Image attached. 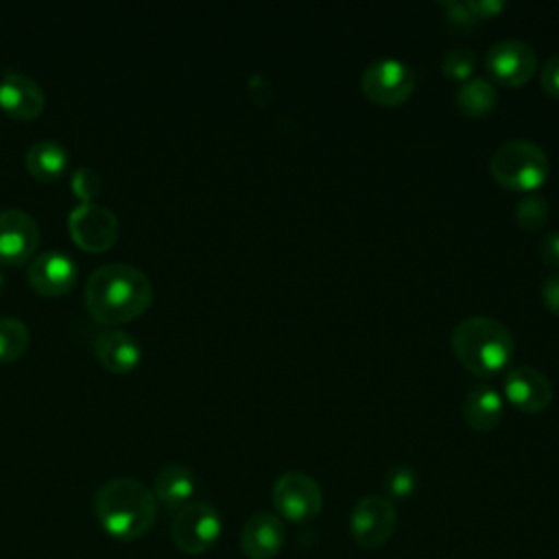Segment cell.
<instances>
[{
  "label": "cell",
  "instance_id": "cell-16",
  "mask_svg": "<svg viewBox=\"0 0 559 559\" xmlns=\"http://www.w3.org/2000/svg\"><path fill=\"white\" fill-rule=\"evenodd\" d=\"M94 356L111 373H129L142 360L140 343L124 330L105 328L94 338Z\"/></svg>",
  "mask_w": 559,
  "mask_h": 559
},
{
  "label": "cell",
  "instance_id": "cell-8",
  "mask_svg": "<svg viewBox=\"0 0 559 559\" xmlns=\"http://www.w3.org/2000/svg\"><path fill=\"white\" fill-rule=\"evenodd\" d=\"M397 526V511L386 496H365L360 498L349 515V535L352 539L365 548L384 546Z\"/></svg>",
  "mask_w": 559,
  "mask_h": 559
},
{
  "label": "cell",
  "instance_id": "cell-23",
  "mask_svg": "<svg viewBox=\"0 0 559 559\" xmlns=\"http://www.w3.org/2000/svg\"><path fill=\"white\" fill-rule=\"evenodd\" d=\"M476 61H478V57H476L474 50H469V48H452V50H448L441 57V72L448 79L465 83L467 79H472V74L476 70Z\"/></svg>",
  "mask_w": 559,
  "mask_h": 559
},
{
  "label": "cell",
  "instance_id": "cell-17",
  "mask_svg": "<svg viewBox=\"0 0 559 559\" xmlns=\"http://www.w3.org/2000/svg\"><path fill=\"white\" fill-rule=\"evenodd\" d=\"M463 421L476 432H491L500 426L504 415V402L498 389L489 384H476L467 391L461 404Z\"/></svg>",
  "mask_w": 559,
  "mask_h": 559
},
{
  "label": "cell",
  "instance_id": "cell-18",
  "mask_svg": "<svg viewBox=\"0 0 559 559\" xmlns=\"http://www.w3.org/2000/svg\"><path fill=\"white\" fill-rule=\"evenodd\" d=\"M194 474L181 465V463H168L157 469L153 478V496L157 502H162L170 511H179L186 504H190V498L194 496Z\"/></svg>",
  "mask_w": 559,
  "mask_h": 559
},
{
  "label": "cell",
  "instance_id": "cell-31",
  "mask_svg": "<svg viewBox=\"0 0 559 559\" xmlns=\"http://www.w3.org/2000/svg\"><path fill=\"white\" fill-rule=\"evenodd\" d=\"M2 286H4V277H2V273H0V293H2Z\"/></svg>",
  "mask_w": 559,
  "mask_h": 559
},
{
  "label": "cell",
  "instance_id": "cell-24",
  "mask_svg": "<svg viewBox=\"0 0 559 559\" xmlns=\"http://www.w3.org/2000/svg\"><path fill=\"white\" fill-rule=\"evenodd\" d=\"M384 489L389 493V500H404L408 496H413V491L417 489V472L411 465H395L386 472L384 478Z\"/></svg>",
  "mask_w": 559,
  "mask_h": 559
},
{
  "label": "cell",
  "instance_id": "cell-28",
  "mask_svg": "<svg viewBox=\"0 0 559 559\" xmlns=\"http://www.w3.org/2000/svg\"><path fill=\"white\" fill-rule=\"evenodd\" d=\"M539 258L548 266H559V231H548L539 240Z\"/></svg>",
  "mask_w": 559,
  "mask_h": 559
},
{
  "label": "cell",
  "instance_id": "cell-22",
  "mask_svg": "<svg viewBox=\"0 0 559 559\" xmlns=\"http://www.w3.org/2000/svg\"><path fill=\"white\" fill-rule=\"evenodd\" d=\"M550 216V205L544 197L539 194H526L524 199H520V203L515 205V221L522 229L526 231H537L546 225Z\"/></svg>",
  "mask_w": 559,
  "mask_h": 559
},
{
  "label": "cell",
  "instance_id": "cell-1",
  "mask_svg": "<svg viewBox=\"0 0 559 559\" xmlns=\"http://www.w3.org/2000/svg\"><path fill=\"white\" fill-rule=\"evenodd\" d=\"M151 301L153 284L148 275L131 264H103L85 284V308L94 321L107 328L138 319Z\"/></svg>",
  "mask_w": 559,
  "mask_h": 559
},
{
  "label": "cell",
  "instance_id": "cell-30",
  "mask_svg": "<svg viewBox=\"0 0 559 559\" xmlns=\"http://www.w3.org/2000/svg\"><path fill=\"white\" fill-rule=\"evenodd\" d=\"M467 7L476 20H489V17L502 13L504 2L502 0H480V2L472 0V2H467Z\"/></svg>",
  "mask_w": 559,
  "mask_h": 559
},
{
  "label": "cell",
  "instance_id": "cell-5",
  "mask_svg": "<svg viewBox=\"0 0 559 559\" xmlns=\"http://www.w3.org/2000/svg\"><path fill=\"white\" fill-rule=\"evenodd\" d=\"M415 90V72L408 63L391 57L371 61L360 74V92L380 107H395L411 98Z\"/></svg>",
  "mask_w": 559,
  "mask_h": 559
},
{
  "label": "cell",
  "instance_id": "cell-13",
  "mask_svg": "<svg viewBox=\"0 0 559 559\" xmlns=\"http://www.w3.org/2000/svg\"><path fill=\"white\" fill-rule=\"evenodd\" d=\"M504 397L522 413H539L552 402L550 380L535 367H511L502 384Z\"/></svg>",
  "mask_w": 559,
  "mask_h": 559
},
{
  "label": "cell",
  "instance_id": "cell-10",
  "mask_svg": "<svg viewBox=\"0 0 559 559\" xmlns=\"http://www.w3.org/2000/svg\"><path fill=\"white\" fill-rule=\"evenodd\" d=\"M68 229L72 240L90 253L111 249L120 236L118 216L98 203H79L68 216Z\"/></svg>",
  "mask_w": 559,
  "mask_h": 559
},
{
  "label": "cell",
  "instance_id": "cell-26",
  "mask_svg": "<svg viewBox=\"0 0 559 559\" xmlns=\"http://www.w3.org/2000/svg\"><path fill=\"white\" fill-rule=\"evenodd\" d=\"M539 83L544 87L546 94H550L552 98H559V52L550 55L539 72Z\"/></svg>",
  "mask_w": 559,
  "mask_h": 559
},
{
  "label": "cell",
  "instance_id": "cell-3",
  "mask_svg": "<svg viewBox=\"0 0 559 559\" xmlns=\"http://www.w3.org/2000/svg\"><path fill=\"white\" fill-rule=\"evenodd\" d=\"M450 345L456 360L474 376H493L513 360L515 338L491 317H467L454 325Z\"/></svg>",
  "mask_w": 559,
  "mask_h": 559
},
{
  "label": "cell",
  "instance_id": "cell-2",
  "mask_svg": "<svg viewBox=\"0 0 559 559\" xmlns=\"http://www.w3.org/2000/svg\"><path fill=\"white\" fill-rule=\"evenodd\" d=\"M94 513L109 537L131 542L153 528L157 500L153 491L135 478H111L96 489Z\"/></svg>",
  "mask_w": 559,
  "mask_h": 559
},
{
  "label": "cell",
  "instance_id": "cell-7",
  "mask_svg": "<svg viewBox=\"0 0 559 559\" xmlns=\"http://www.w3.org/2000/svg\"><path fill=\"white\" fill-rule=\"evenodd\" d=\"M271 500L275 511L295 524L310 522L321 513L323 493L317 480L304 472H286L282 474L273 489Z\"/></svg>",
  "mask_w": 559,
  "mask_h": 559
},
{
  "label": "cell",
  "instance_id": "cell-29",
  "mask_svg": "<svg viewBox=\"0 0 559 559\" xmlns=\"http://www.w3.org/2000/svg\"><path fill=\"white\" fill-rule=\"evenodd\" d=\"M542 299L544 306L559 317V273L546 275L542 282Z\"/></svg>",
  "mask_w": 559,
  "mask_h": 559
},
{
  "label": "cell",
  "instance_id": "cell-15",
  "mask_svg": "<svg viewBox=\"0 0 559 559\" xmlns=\"http://www.w3.org/2000/svg\"><path fill=\"white\" fill-rule=\"evenodd\" d=\"M0 107L15 120H35L44 107L46 96L41 85L22 72H7L0 79Z\"/></svg>",
  "mask_w": 559,
  "mask_h": 559
},
{
  "label": "cell",
  "instance_id": "cell-12",
  "mask_svg": "<svg viewBox=\"0 0 559 559\" xmlns=\"http://www.w3.org/2000/svg\"><path fill=\"white\" fill-rule=\"evenodd\" d=\"M76 264L72 255L59 251V249H48L37 253L26 271L28 284L35 293L44 297H61L66 295L74 282H76Z\"/></svg>",
  "mask_w": 559,
  "mask_h": 559
},
{
  "label": "cell",
  "instance_id": "cell-4",
  "mask_svg": "<svg viewBox=\"0 0 559 559\" xmlns=\"http://www.w3.org/2000/svg\"><path fill=\"white\" fill-rule=\"evenodd\" d=\"M489 173L496 183L513 192H533L542 188L550 175V162L542 146L528 140L502 142L491 159Z\"/></svg>",
  "mask_w": 559,
  "mask_h": 559
},
{
  "label": "cell",
  "instance_id": "cell-25",
  "mask_svg": "<svg viewBox=\"0 0 559 559\" xmlns=\"http://www.w3.org/2000/svg\"><path fill=\"white\" fill-rule=\"evenodd\" d=\"M70 188H72L74 197L79 199V203H94V199L103 190V177L98 175V170L81 166L72 173Z\"/></svg>",
  "mask_w": 559,
  "mask_h": 559
},
{
  "label": "cell",
  "instance_id": "cell-27",
  "mask_svg": "<svg viewBox=\"0 0 559 559\" xmlns=\"http://www.w3.org/2000/svg\"><path fill=\"white\" fill-rule=\"evenodd\" d=\"M439 7L445 11V17L448 22L456 24V26H472L476 22L474 13L469 11L467 2H456V0H445V2H439Z\"/></svg>",
  "mask_w": 559,
  "mask_h": 559
},
{
  "label": "cell",
  "instance_id": "cell-21",
  "mask_svg": "<svg viewBox=\"0 0 559 559\" xmlns=\"http://www.w3.org/2000/svg\"><path fill=\"white\" fill-rule=\"evenodd\" d=\"M31 343L28 328L15 317H0V365L17 360Z\"/></svg>",
  "mask_w": 559,
  "mask_h": 559
},
{
  "label": "cell",
  "instance_id": "cell-20",
  "mask_svg": "<svg viewBox=\"0 0 559 559\" xmlns=\"http://www.w3.org/2000/svg\"><path fill=\"white\" fill-rule=\"evenodd\" d=\"M456 107L469 118H483L498 105V90L489 79L472 76L456 90Z\"/></svg>",
  "mask_w": 559,
  "mask_h": 559
},
{
  "label": "cell",
  "instance_id": "cell-11",
  "mask_svg": "<svg viewBox=\"0 0 559 559\" xmlns=\"http://www.w3.org/2000/svg\"><path fill=\"white\" fill-rule=\"evenodd\" d=\"M39 242L37 221L17 207L0 210V262L15 266L35 253Z\"/></svg>",
  "mask_w": 559,
  "mask_h": 559
},
{
  "label": "cell",
  "instance_id": "cell-19",
  "mask_svg": "<svg viewBox=\"0 0 559 559\" xmlns=\"http://www.w3.org/2000/svg\"><path fill=\"white\" fill-rule=\"evenodd\" d=\"M68 168V151L57 140H39L26 151V170L39 181H55Z\"/></svg>",
  "mask_w": 559,
  "mask_h": 559
},
{
  "label": "cell",
  "instance_id": "cell-9",
  "mask_svg": "<svg viewBox=\"0 0 559 559\" xmlns=\"http://www.w3.org/2000/svg\"><path fill=\"white\" fill-rule=\"evenodd\" d=\"M485 70L493 83L502 87H520L528 83L537 70L535 48L522 39H498L485 52Z\"/></svg>",
  "mask_w": 559,
  "mask_h": 559
},
{
  "label": "cell",
  "instance_id": "cell-6",
  "mask_svg": "<svg viewBox=\"0 0 559 559\" xmlns=\"http://www.w3.org/2000/svg\"><path fill=\"white\" fill-rule=\"evenodd\" d=\"M223 533V522L218 511L207 502H190L179 509L173 518L170 535L175 546L183 555L207 552Z\"/></svg>",
  "mask_w": 559,
  "mask_h": 559
},
{
  "label": "cell",
  "instance_id": "cell-14",
  "mask_svg": "<svg viewBox=\"0 0 559 559\" xmlns=\"http://www.w3.org/2000/svg\"><path fill=\"white\" fill-rule=\"evenodd\" d=\"M284 544L286 526L273 513H253L240 528V550L247 559H275Z\"/></svg>",
  "mask_w": 559,
  "mask_h": 559
}]
</instances>
